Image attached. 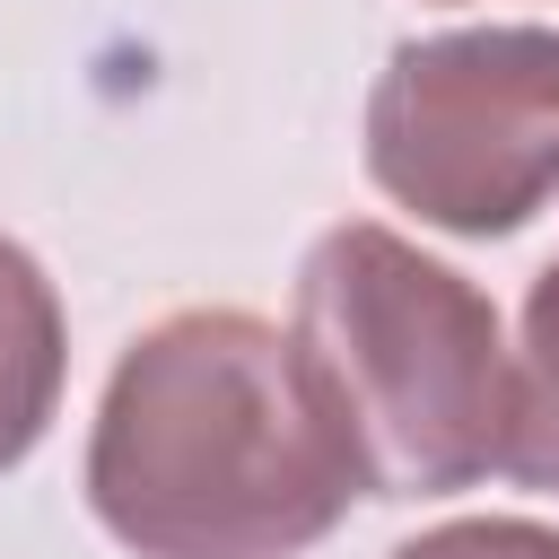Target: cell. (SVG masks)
Segmentation results:
<instances>
[{"mask_svg": "<svg viewBox=\"0 0 559 559\" xmlns=\"http://www.w3.org/2000/svg\"><path fill=\"white\" fill-rule=\"evenodd\" d=\"M367 498L297 332L245 306L157 314L105 376L87 507L131 559H297Z\"/></svg>", "mask_w": 559, "mask_h": 559, "instance_id": "obj_1", "label": "cell"}, {"mask_svg": "<svg viewBox=\"0 0 559 559\" xmlns=\"http://www.w3.org/2000/svg\"><path fill=\"white\" fill-rule=\"evenodd\" d=\"M297 358L314 367L367 498H454L507 472L515 349L454 262L376 218H341L297 262Z\"/></svg>", "mask_w": 559, "mask_h": 559, "instance_id": "obj_2", "label": "cell"}, {"mask_svg": "<svg viewBox=\"0 0 559 559\" xmlns=\"http://www.w3.org/2000/svg\"><path fill=\"white\" fill-rule=\"evenodd\" d=\"M367 175L419 227L498 245L559 201V26H445L384 52Z\"/></svg>", "mask_w": 559, "mask_h": 559, "instance_id": "obj_3", "label": "cell"}, {"mask_svg": "<svg viewBox=\"0 0 559 559\" xmlns=\"http://www.w3.org/2000/svg\"><path fill=\"white\" fill-rule=\"evenodd\" d=\"M61 376H70V323H61V297L44 280V262L0 236V472H17L52 411H61Z\"/></svg>", "mask_w": 559, "mask_h": 559, "instance_id": "obj_4", "label": "cell"}, {"mask_svg": "<svg viewBox=\"0 0 559 559\" xmlns=\"http://www.w3.org/2000/svg\"><path fill=\"white\" fill-rule=\"evenodd\" d=\"M507 480L559 498V262L524 288V323H515V437H507Z\"/></svg>", "mask_w": 559, "mask_h": 559, "instance_id": "obj_5", "label": "cell"}, {"mask_svg": "<svg viewBox=\"0 0 559 559\" xmlns=\"http://www.w3.org/2000/svg\"><path fill=\"white\" fill-rule=\"evenodd\" d=\"M393 559H559V524H533V515H454V524H428V533L393 542Z\"/></svg>", "mask_w": 559, "mask_h": 559, "instance_id": "obj_6", "label": "cell"}]
</instances>
